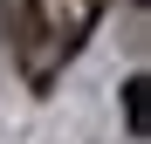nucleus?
Masks as SVG:
<instances>
[{"instance_id": "f257e3e1", "label": "nucleus", "mask_w": 151, "mask_h": 144, "mask_svg": "<svg viewBox=\"0 0 151 144\" xmlns=\"http://www.w3.org/2000/svg\"><path fill=\"white\" fill-rule=\"evenodd\" d=\"M103 14V0H7L14 69L28 89H55V76L83 55V41Z\"/></svg>"}, {"instance_id": "f03ea898", "label": "nucleus", "mask_w": 151, "mask_h": 144, "mask_svg": "<svg viewBox=\"0 0 151 144\" xmlns=\"http://www.w3.org/2000/svg\"><path fill=\"white\" fill-rule=\"evenodd\" d=\"M144 76H131V82H124V117H131V137H144Z\"/></svg>"}]
</instances>
